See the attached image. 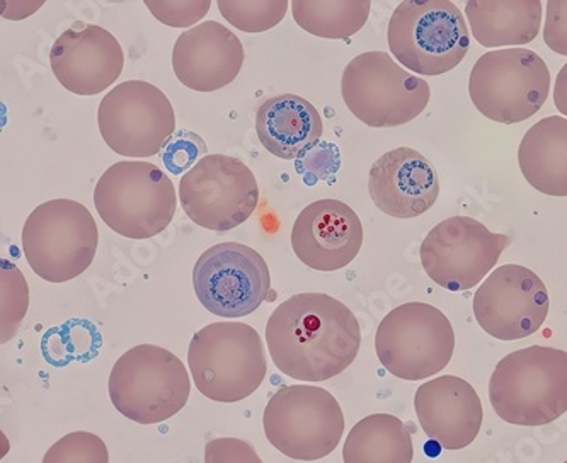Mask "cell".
I'll return each instance as SVG.
<instances>
[{
    "label": "cell",
    "mask_w": 567,
    "mask_h": 463,
    "mask_svg": "<svg viewBox=\"0 0 567 463\" xmlns=\"http://www.w3.org/2000/svg\"><path fill=\"white\" fill-rule=\"evenodd\" d=\"M107 147L123 157H154L173 141L176 113L169 97L151 82L126 81L111 89L97 110Z\"/></svg>",
    "instance_id": "7c38bea8"
},
{
    "label": "cell",
    "mask_w": 567,
    "mask_h": 463,
    "mask_svg": "<svg viewBox=\"0 0 567 463\" xmlns=\"http://www.w3.org/2000/svg\"><path fill=\"white\" fill-rule=\"evenodd\" d=\"M179 199L189 220L199 227L234 230L258 208V181L240 158L205 155L181 179Z\"/></svg>",
    "instance_id": "4fadbf2b"
},
{
    "label": "cell",
    "mask_w": 567,
    "mask_h": 463,
    "mask_svg": "<svg viewBox=\"0 0 567 463\" xmlns=\"http://www.w3.org/2000/svg\"><path fill=\"white\" fill-rule=\"evenodd\" d=\"M266 344L284 375L326 382L341 375L358 357L360 322L331 295H293L269 316Z\"/></svg>",
    "instance_id": "6da1fadb"
},
{
    "label": "cell",
    "mask_w": 567,
    "mask_h": 463,
    "mask_svg": "<svg viewBox=\"0 0 567 463\" xmlns=\"http://www.w3.org/2000/svg\"><path fill=\"white\" fill-rule=\"evenodd\" d=\"M544 41L553 52L567 56V0L547 2Z\"/></svg>",
    "instance_id": "d6a6232c"
},
{
    "label": "cell",
    "mask_w": 567,
    "mask_h": 463,
    "mask_svg": "<svg viewBox=\"0 0 567 463\" xmlns=\"http://www.w3.org/2000/svg\"><path fill=\"white\" fill-rule=\"evenodd\" d=\"M21 244L34 275L49 284H65L93 265L100 230L87 206L75 199H50L24 222Z\"/></svg>",
    "instance_id": "5b68a950"
},
{
    "label": "cell",
    "mask_w": 567,
    "mask_h": 463,
    "mask_svg": "<svg viewBox=\"0 0 567 463\" xmlns=\"http://www.w3.org/2000/svg\"><path fill=\"white\" fill-rule=\"evenodd\" d=\"M43 6V2H24V4H11V2H2V16L6 19H27L28 16L33 14L34 11Z\"/></svg>",
    "instance_id": "836d02e7"
},
{
    "label": "cell",
    "mask_w": 567,
    "mask_h": 463,
    "mask_svg": "<svg viewBox=\"0 0 567 463\" xmlns=\"http://www.w3.org/2000/svg\"><path fill=\"white\" fill-rule=\"evenodd\" d=\"M465 14L475 40L486 49L532 43L540 31L542 4L538 0H475L467 2Z\"/></svg>",
    "instance_id": "cb8c5ba5"
},
{
    "label": "cell",
    "mask_w": 567,
    "mask_h": 463,
    "mask_svg": "<svg viewBox=\"0 0 567 463\" xmlns=\"http://www.w3.org/2000/svg\"><path fill=\"white\" fill-rule=\"evenodd\" d=\"M554 104L564 116H567V63L557 74L556 88H554Z\"/></svg>",
    "instance_id": "e575fe53"
},
{
    "label": "cell",
    "mask_w": 567,
    "mask_h": 463,
    "mask_svg": "<svg viewBox=\"0 0 567 463\" xmlns=\"http://www.w3.org/2000/svg\"><path fill=\"white\" fill-rule=\"evenodd\" d=\"M188 367L199 393L224 404L251 398L268 375L261 336L244 322L199 329L189 342Z\"/></svg>",
    "instance_id": "3957f363"
},
{
    "label": "cell",
    "mask_w": 567,
    "mask_h": 463,
    "mask_svg": "<svg viewBox=\"0 0 567 463\" xmlns=\"http://www.w3.org/2000/svg\"><path fill=\"white\" fill-rule=\"evenodd\" d=\"M218 11L234 28L244 33H265L274 30L287 16L288 0L247 2V0H218Z\"/></svg>",
    "instance_id": "4316f807"
},
{
    "label": "cell",
    "mask_w": 567,
    "mask_h": 463,
    "mask_svg": "<svg viewBox=\"0 0 567 463\" xmlns=\"http://www.w3.org/2000/svg\"><path fill=\"white\" fill-rule=\"evenodd\" d=\"M256 133L262 147L284 161L303 157L321 142V113L303 97L281 94L269 97L256 113Z\"/></svg>",
    "instance_id": "7402d4cb"
},
{
    "label": "cell",
    "mask_w": 567,
    "mask_h": 463,
    "mask_svg": "<svg viewBox=\"0 0 567 463\" xmlns=\"http://www.w3.org/2000/svg\"><path fill=\"white\" fill-rule=\"evenodd\" d=\"M41 463H110L106 443L89 431H75L65 434L49 452Z\"/></svg>",
    "instance_id": "f1b7e54d"
},
{
    "label": "cell",
    "mask_w": 567,
    "mask_h": 463,
    "mask_svg": "<svg viewBox=\"0 0 567 463\" xmlns=\"http://www.w3.org/2000/svg\"><path fill=\"white\" fill-rule=\"evenodd\" d=\"M549 291L532 269L505 265L494 269L474 295V316L484 332L499 341L535 335L549 316Z\"/></svg>",
    "instance_id": "2e32d148"
},
{
    "label": "cell",
    "mask_w": 567,
    "mask_h": 463,
    "mask_svg": "<svg viewBox=\"0 0 567 463\" xmlns=\"http://www.w3.org/2000/svg\"><path fill=\"white\" fill-rule=\"evenodd\" d=\"M196 297L208 312L224 319L251 316L268 300L271 276L252 247L224 243L199 256L193 269Z\"/></svg>",
    "instance_id": "5bb4252c"
},
{
    "label": "cell",
    "mask_w": 567,
    "mask_h": 463,
    "mask_svg": "<svg viewBox=\"0 0 567 463\" xmlns=\"http://www.w3.org/2000/svg\"><path fill=\"white\" fill-rule=\"evenodd\" d=\"M348 110L372 128H394L417 119L430 103V84L404 71L385 52L354 56L343 72Z\"/></svg>",
    "instance_id": "ba28073f"
},
{
    "label": "cell",
    "mask_w": 567,
    "mask_h": 463,
    "mask_svg": "<svg viewBox=\"0 0 567 463\" xmlns=\"http://www.w3.org/2000/svg\"><path fill=\"white\" fill-rule=\"evenodd\" d=\"M414 409L426 436L449 452L467 449L483 428V402L474 387L458 377L423 383L416 390Z\"/></svg>",
    "instance_id": "ffe728a7"
},
{
    "label": "cell",
    "mask_w": 567,
    "mask_h": 463,
    "mask_svg": "<svg viewBox=\"0 0 567 463\" xmlns=\"http://www.w3.org/2000/svg\"><path fill=\"white\" fill-rule=\"evenodd\" d=\"M369 193L380 212L410 220L435 206L440 196L439 174L414 148H394L385 152L370 169Z\"/></svg>",
    "instance_id": "d6986e66"
},
{
    "label": "cell",
    "mask_w": 567,
    "mask_h": 463,
    "mask_svg": "<svg viewBox=\"0 0 567 463\" xmlns=\"http://www.w3.org/2000/svg\"><path fill=\"white\" fill-rule=\"evenodd\" d=\"M94 206L104 224L126 239L144 240L166 230L176 215L173 179L155 164L120 161L94 188Z\"/></svg>",
    "instance_id": "277c9868"
},
{
    "label": "cell",
    "mask_w": 567,
    "mask_h": 463,
    "mask_svg": "<svg viewBox=\"0 0 567 463\" xmlns=\"http://www.w3.org/2000/svg\"><path fill=\"white\" fill-rule=\"evenodd\" d=\"M369 0L354 2H322V0H295L291 2L293 19L303 31L328 40H348L363 30L369 21Z\"/></svg>",
    "instance_id": "484cf974"
},
{
    "label": "cell",
    "mask_w": 567,
    "mask_h": 463,
    "mask_svg": "<svg viewBox=\"0 0 567 463\" xmlns=\"http://www.w3.org/2000/svg\"><path fill=\"white\" fill-rule=\"evenodd\" d=\"M392 55L420 75L453 71L471 47L461 9L446 0H408L398 6L388 30Z\"/></svg>",
    "instance_id": "52a82bcc"
},
{
    "label": "cell",
    "mask_w": 567,
    "mask_h": 463,
    "mask_svg": "<svg viewBox=\"0 0 567 463\" xmlns=\"http://www.w3.org/2000/svg\"><path fill=\"white\" fill-rule=\"evenodd\" d=\"M560 463H567V460H566V462H560Z\"/></svg>",
    "instance_id": "d590c367"
},
{
    "label": "cell",
    "mask_w": 567,
    "mask_h": 463,
    "mask_svg": "<svg viewBox=\"0 0 567 463\" xmlns=\"http://www.w3.org/2000/svg\"><path fill=\"white\" fill-rule=\"evenodd\" d=\"M413 431L392 414L358 421L343 446L344 463H413Z\"/></svg>",
    "instance_id": "d4e9b609"
},
{
    "label": "cell",
    "mask_w": 567,
    "mask_h": 463,
    "mask_svg": "<svg viewBox=\"0 0 567 463\" xmlns=\"http://www.w3.org/2000/svg\"><path fill=\"white\" fill-rule=\"evenodd\" d=\"M50 66L66 91L96 96L118 81L125 53L110 31L79 21L56 38Z\"/></svg>",
    "instance_id": "e0dca14e"
},
{
    "label": "cell",
    "mask_w": 567,
    "mask_h": 463,
    "mask_svg": "<svg viewBox=\"0 0 567 463\" xmlns=\"http://www.w3.org/2000/svg\"><path fill=\"white\" fill-rule=\"evenodd\" d=\"M205 463H262L252 445L239 438H217L205 446Z\"/></svg>",
    "instance_id": "1f68e13d"
},
{
    "label": "cell",
    "mask_w": 567,
    "mask_h": 463,
    "mask_svg": "<svg viewBox=\"0 0 567 463\" xmlns=\"http://www.w3.org/2000/svg\"><path fill=\"white\" fill-rule=\"evenodd\" d=\"M549 91L547 63L527 49L484 53L468 79V96L474 106L502 125H515L535 116L546 104Z\"/></svg>",
    "instance_id": "9c48e42d"
},
{
    "label": "cell",
    "mask_w": 567,
    "mask_h": 463,
    "mask_svg": "<svg viewBox=\"0 0 567 463\" xmlns=\"http://www.w3.org/2000/svg\"><path fill=\"white\" fill-rule=\"evenodd\" d=\"M107 390L120 414L148 426L183 411L192 393V380L176 354L161 346L141 344L116 361Z\"/></svg>",
    "instance_id": "8992f818"
},
{
    "label": "cell",
    "mask_w": 567,
    "mask_h": 463,
    "mask_svg": "<svg viewBox=\"0 0 567 463\" xmlns=\"http://www.w3.org/2000/svg\"><path fill=\"white\" fill-rule=\"evenodd\" d=\"M243 41L217 21H205L179 34L173 49V69L181 84L214 92L236 81L244 65Z\"/></svg>",
    "instance_id": "44dd1931"
},
{
    "label": "cell",
    "mask_w": 567,
    "mask_h": 463,
    "mask_svg": "<svg viewBox=\"0 0 567 463\" xmlns=\"http://www.w3.org/2000/svg\"><path fill=\"white\" fill-rule=\"evenodd\" d=\"M0 281H2V344L11 341L18 332L28 307H30V290L27 278L18 266L9 261L0 265Z\"/></svg>",
    "instance_id": "83f0119b"
},
{
    "label": "cell",
    "mask_w": 567,
    "mask_h": 463,
    "mask_svg": "<svg viewBox=\"0 0 567 463\" xmlns=\"http://www.w3.org/2000/svg\"><path fill=\"white\" fill-rule=\"evenodd\" d=\"M512 239L493 234L480 220L452 217L436 225L421 244L424 271L449 291L477 287L493 271Z\"/></svg>",
    "instance_id": "9a60e30c"
},
{
    "label": "cell",
    "mask_w": 567,
    "mask_h": 463,
    "mask_svg": "<svg viewBox=\"0 0 567 463\" xmlns=\"http://www.w3.org/2000/svg\"><path fill=\"white\" fill-rule=\"evenodd\" d=\"M380 363L402 380L430 379L442 372L455 351V332L449 317L423 302L395 307L383 317L375 335Z\"/></svg>",
    "instance_id": "8fae6325"
},
{
    "label": "cell",
    "mask_w": 567,
    "mask_h": 463,
    "mask_svg": "<svg viewBox=\"0 0 567 463\" xmlns=\"http://www.w3.org/2000/svg\"><path fill=\"white\" fill-rule=\"evenodd\" d=\"M207 152V145L202 136L193 132H179L163 154L164 164L173 174H183L189 167H195L199 154Z\"/></svg>",
    "instance_id": "4dcf8cb0"
},
{
    "label": "cell",
    "mask_w": 567,
    "mask_h": 463,
    "mask_svg": "<svg viewBox=\"0 0 567 463\" xmlns=\"http://www.w3.org/2000/svg\"><path fill=\"white\" fill-rule=\"evenodd\" d=\"M363 225L357 212L339 199H319L300 212L291 228V247L316 271H338L357 258Z\"/></svg>",
    "instance_id": "ac0fdd59"
},
{
    "label": "cell",
    "mask_w": 567,
    "mask_h": 463,
    "mask_svg": "<svg viewBox=\"0 0 567 463\" xmlns=\"http://www.w3.org/2000/svg\"><path fill=\"white\" fill-rule=\"evenodd\" d=\"M518 164L538 193L567 196V120L549 116L535 123L519 144Z\"/></svg>",
    "instance_id": "603a6c76"
},
{
    "label": "cell",
    "mask_w": 567,
    "mask_h": 463,
    "mask_svg": "<svg viewBox=\"0 0 567 463\" xmlns=\"http://www.w3.org/2000/svg\"><path fill=\"white\" fill-rule=\"evenodd\" d=\"M268 442L288 459L316 462L338 449L344 414L334 395L321 387H281L262 414Z\"/></svg>",
    "instance_id": "30bf717a"
},
{
    "label": "cell",
    "mask_w": 567,
    "mask_h": 463,
    "mask_svg": "<svg viewBox=\"0 0 567 463\" xmlns=\"http://www.w3.org/2000/svg\"><path fill=\"white\" fill-rule=\"evenodd\" d=\"M489 401L505 423L546 426L567 412V353L549 346L513 351L489 380Z\"/></svg>",
    "instance_id": "7a4b0ae2"
},
{
    "label": "cell",
    "mask_w": 567,
    "mask_h": 463,
    "mask_svg": "<svg viewBox=\"0 0 567 463\" xmlns=\"http://www.w3.org/2000/svg\"><path fill=\"white\" fill-rule=\"evenodd\" d=\"M145 8L152 12L157 21L164 22L171 28H189L202 21L210 11L208 0L203 2H157L147 0Z\"/></svg>",
    "instance_id": "f546056e"
}]
</instances>
